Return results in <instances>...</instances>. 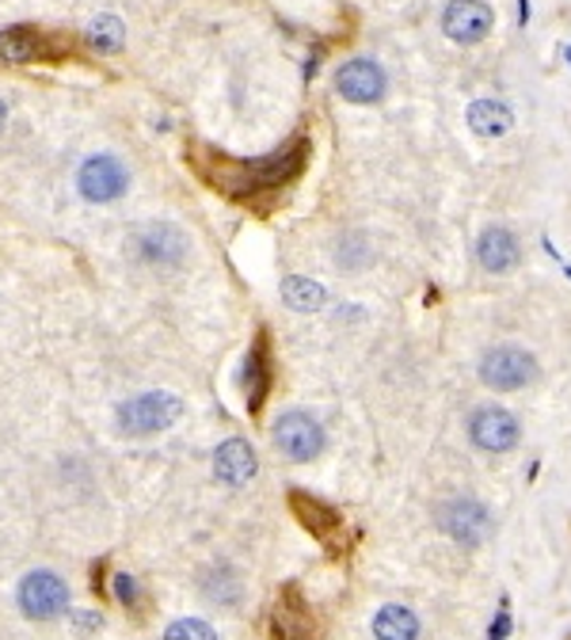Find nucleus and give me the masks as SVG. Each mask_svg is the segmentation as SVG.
Instances as JSON below:
<instances>
[{
    "label": "nucleus",
    "instance_id": "1",
    "mask_svg": "<svg viewBox=\"0 0 571 640\" xmlns=\"http://www.w3.org/2000/svg\"><path fill=\"white\" fill-rule=\"evenodd\" d=\"M210 161H198V172L210 179L218 192L225 195H256V192H271V187H282L305 168V157H309V145L298 142L293 149L286 153H274L267 161H256V164H240V161H229V157H218V153H206Z\"/></svg>",
    "mask_w": 571,
    "mask_h": 640
},
{
    "label": "nucleus",
    "instance_id": "2",
    "mask_svg": "<svg viewBox=\"0 0 571 640\" xmlns=\"http://www.w3.org/2000/svg\"><path fill=\"white\" fill-rule=\"evenodd\" d=\"M184 404L172 393H142L134 401L118 404V427L126 435H157V431L172 427L179 420Z\"/></svg>",
    "mask_w": 571,
    "mask_h": 640
},
{
    "label": "nucleus",
    "instance_id": "3",
    "mask_svg": "<svg viewBox=\"0 0 571 640\" xmlns=\"http://www.w3.org/2000/svg\"><path fill=\"white\" fill-rule=\"evenodd\" d=\"M533 378H538V362H533L530 351L515 348V343L488 351L480 362V382L488 389H499V393H515V389L530 385Z\"/></svg>",
    "mask_w": 571,
    "mask_h": 640
},
{
    "label": "nucleus",
    "instance_id": "4",
    "mask_svg": "<svg viewBox=\"0 0 571 640\" xmlns=\"http://www.w3.org/2000/svg\"><path fill=\"white\" fill-rule=\"evenodd\" d=\"M438 523H443V530L449 534V538L461 541V545H480L491 534L488 507L473 496H457V499H449V504L438 507Z\"/></svg>",
    "mask_w": 571,
    "mask_h": 640
},
{
    "label": "nucleus",
    "instance_id": "5",
    "mask_svg": "<svg viewBox=\"0 0 571 640\" xmlns=\"http://www.w3.org/2000/svg\"><path fill=\"white\" fill-rule=\"evenodd\" d=\"M274 446L282 450L290 462H313V457L324 450V431L313 416L305 412H286L274 423Z\"/></svg>",
    "mask_w": 571,
    "mask_h": 640
},
{
    "label": "nucleus",
    "instance_id": "6",
    "mask_svg": "<svg viewBox=\"0 0 571 640\" xmlns=\"http://www.w3.org/2000/svg\"><path fill=\"white\" fill-rule=\"evenodd\" d=\"M76 187L89 203H115L129 187V172L118 157H89L76 172Z\"/></svg>",
    "mask_w": 571,
    "mask_h": 640
},
{
    "label": "nucleus",
    "instance_id": "7",
    "mask_svg": "<svg viewBox=\"0 0 571 640\" xmlns=\"http://www.w3.org/2000/svg\"><path fill=\"white\" fill-rule=\"evenodd\" d=\"M20 607L28 618H58L69 610V587L58 572H31L20 584Z\"/></svg>",
    "mask_w": 571,
    "mask_h": 640
},
{
    "label": "nucleus",
    "instance_id": "8",
    "mask_svg": "<svg viewBox=\"0 0 571 640\" xmlns=\"http://www.w3.org/2000/svg\"><path fill=\"white\" fill-rule=\"evenodd\" d=\"M290 507L293 515H298V523L305 526L313 538H320L332 553H340V534H343V515L335 512L332 504H324V499L309 496V492L293 488L290 492Z\"/></svg>",
    "mask_w": 571,
    "mask_h": 640
},
{
    "label": "nucleus",
    "instance_id": "9",
    "mask_svg": "<svg viewBox=\"0 0 571 640\" xmlns=\"http://www.w3.org/2000/svg\"><path fill=\"white\" fill-rule=\"evenodd\" d=\"M129 248H134V256L145 259V264H179L187 252V240L176 225L149 221L129 237Z\"/></svg>",
    "mask_w": 571,
    "mask_h": 640
},
{
    "label": "nucleus",
    "instance_id": "10",
    "mask_svg": "<svg viewBox=\"0 0 571 640\" xmlns=\"http://www.w3.org/2000/svg\"><path fill=\"white\" fill-rule=\"evenodd\" d=\"M469 435L473 443L480 450H488V454H507L510 446H518V420L510 416L507 409H496V404H488V409H476L473 420H469Z\"/></svg>",
    "mask_w": 571,
    "mask_h": 640
},
{
    "label": "nucleus",
    "instance_id": "11",
    "mask_svg": "<svg viewBox=\"0 0 571 640\" xmlns=\"http://www.w3.org/2000/svg\"><path fill=\"white\" fill-rule=\"evenodd\" d=\"M271 629H274V640H316V618L313 610H309V602L301 599L298 584L282 587Z\"/></svg>",
    "mask_w": 571,
    "mask_h": 640
},
{
    "label": "nucleus",
    "instance_id": "12",
    "mask_svg": "<svg viewBox=\"0 0 571 640\" xmlns=\"http://www.w3.org/2000/svg\"><path fill=\"white\" fill-rule=\"evenodd\" d=\"M335 89L351 103H377L385 96V69L377 62H366V58H354L335 73Z\"/></svg>",
    "mask_w": 571,
    "mask_h": 640
},
{
    "label": "nucleus",
    "instance_id": "13",
    "mask_svg": "<svg viewBox=\"0 0 571 640\" xmlns=\"http://www.w3.org/2000/svg\"><path fill=\"white\" fill-rule=\"evenodd\" d=\"M443 31L454 42H480L491 31V8L484 0H454L443 12Z\"/></svg>",
    "mask_w": 571,
    "mask_h": 640
},
{
    "label": "nucleus",
    "instance_id": "14",
    "mask_svg": "<svg viewBox=\"0 0 571 640\" xmlns=\"http://www.w3.org/2000/svg\"><path fill=\"white\" fill-rule=\"evenodd\" d=\"M259 462H256V450L245 443V438H229V443L218 446L214 454V473L218 481H225L229 488H245L248 481L256 477Z\"/></svg>",
    "mask_w": 571,
    "mask_h": 640
},
{
    "label": "nucleus",
    "instance_id": "15",
    "mask_svg": "<svg viewBox=\"0 0 571 640\" xmlns=\"http://www.w3.org/2000/svg\"><path fill=\"white\" fill-rule=\"evenodd\" d=\"M476 259H480V267H484V271H491V275L510 271V267L518 264L515 233L503 229V225H491V229H484L480 245H476Z\"/></svg>",
    "mask_w": 571,
    "mask_h": 640
},
{
    "label": "nucleus",
    "instance_id": "16",
    "mask_svg": "<svg viewBox=\"0 0 571 640\" xmlns=\"http://www.w3.org/2000/svg\"><path fill=\"white\" fill-rule=\"evenodd\" d=\"M248 412H259L267 401V389H271V354H267V332H259V340L252 343V354H248Z\"/></svg>",
    "mask_w": 571,
    "mask_h": 640
},
{
    "label": "nucleus",
    "instance_id": "17",
    "mask_svg": "<svg viewBox=\"0 0 571 640\" xmlns=\"http://www.w3.org/2000/svg\"><path fill=\"white\" fill-rule=\"evenodd\" d=\"M377 640H415L419 637V618L408 607H381L374 618Z\"/></svg>",
    "mask_w": 571,
    "mask_h": 640
},
{
    "label": "nucleus",
    "instance_id": "18",
    "mask_svg": "<svg viewBox=\"0 0 571 640\" xmlns=\"http://www.w3.org/2000/svg\"><path fill=\"white\" fill-rule=\"evenodd\" d=\"M469 126L480 137H503L510 130V111L499 100H476L469 107Z\"/></svg>",
    "mask_w": 571,
    "mask_h": 640
},
{
    "label": "nucleus",
    "instance_id": "19",
    "mask_svg": "<svg viewBox=\"0 0 571 640\" xmlns=\"http://www.w3.org/2000/svg\"><path fill=\"white\" fill-rule=\"evenodd\" d=\"M42 54V34L34 28H8L0 31V58L4 62H31Z\"/></svg>",
    "mask_w": 571,
    "mask_h": 640
},
{
    "label": "nucleus",
    "instance_id": "20",
    "mask_svg": "<svg viewBox=\"0 0 571 640\" xmlns=\"http://www.w3.org/2000/svg\"><path fill=\"white\" fill-rule=\"evenodd\" d=\"M282 301L290 309H298V313H316V309L324 306V287L301 279V275H293V279L282 282Z\"/></svg>",
    "mask_w": 571,
    "mask_h": 640
},
{
    "label": "nucleus",
    "instance_id": "21",
    "mask_svg": "<svg viewBox=\"0 0 571 640\" xmlns=\"http://www.w3.org/2000/svg\"><path fill=\"white\" fill-rule=\"evenodd\" d=\"M123 39H126V31L115 16H100V20L89 28V47L100 50V54H118V50H123Z\"/></svg>",
    "mask_w": 571,
    "mask_h": 640
},
{
    "label": "nucleus",
    "instance_id": "22",
    "mask_svg": "<svg viewBox=\"0 0 571 640\" xmlns=\"http://www.w3.org/2000/svg\"><path fill=\"white\" fill-rule=\"evenodd\" d=\"M164 640H218V633H214L206 621L184 618V621H172L168 633H164Z\"/></svg>",
    "mask_w": 571,
    "mask_h": 640
},
{
    "label": "nucleus",
    "instance_id": "23",
    "mask_svg": "<svg viewBox=\"0 0 571 640\" xmlns=\"http://www.w3.org/2000/svg\"><path fill=\"white\" fill-rule=\"evenodd\" d=\"M115 595H118V602H123V607H129V610H134L137 602H142V587H137L134 576H115Z\"/></svg>",
    "mask_w": 571,
    "mask_h": 640
},
{
    "label": "nucleus",
    "instance_id": "24",
    "mask_svg": "<svg viewBox=\"0 0 571 640\" xmlns=\"http://www.w3.org/2000/svg\"><path fill=\"white\" fill-rule=\"evenodd\" d=\"M507 637H510V613L499 610V618L491 621V629H488V640H507Z\"/></svg>",
    "mask_w": 571,
    "mask_h": 640
},
{
    "label": "nucleus",
    "instance_id": "25",
    "mask_svg": "<svg viewBox=\"0 0 571 640\" xmlns=\"http://www.w3.org/2000/svg\"><path fill=\"white\" fill-rule=\"evenodd\" d=\"M4 126H8V103L0 100V130H4Z\"/></svg>",
    "mask_w": 571,
    "mask_h": 640
}]
</instances>
